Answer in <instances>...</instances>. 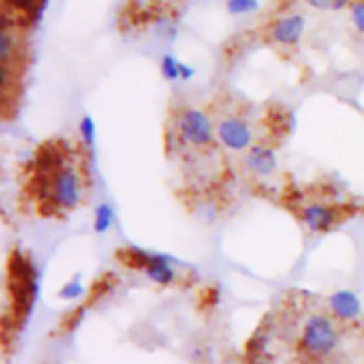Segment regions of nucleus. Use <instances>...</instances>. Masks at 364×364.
<instances>
[{"label":"nucleus","instance_id":"nucleus-1","mask_svg":"<svg viewBox=\"0 0 364 364\" xmlns=\"http://www.w3.org/2000/svg\"><path fill=\"white\" fill-rule=\"evenodd\" d=\"M43 173H46L45 196L57 212H73L84 203L85 181L82 171L73 162H66L64 156L59 160H43Z\"/></svg>","mask_w":364,"mask_h":364},{"label":"nucleus","instance_id":"nucleus-2","mask_svg":"<svg viewBox=\"0 0 364 364\" xmlns=\"http://www.w3.org/2000/svg\"><path fill=\"white\" fill-rule=\"evenodd\" d=\"M301 350L313 359H326L340 347V333L327 315L316 313L304 322L299 338Z\"/></svg>","mask_w":364,"mask_h":364},{"label":"nucleus","instance_id":"nucleus-3","mask_svg":"<svg viewBox=\"0 0 364 364\" xmlns=\"http://www.w3.org/2000/svg\"><path fill=\"white\" fill-rule=\"evenodd\" d=\"M176 134L183 144L191 148H208L215 137V127L208 114L201 109L187 107L176 121Z\"/></svg>","mask_w":364,"mask_h":364},{"label":"nucleus","instance_id":"nucleus-4","mask_svg":"<svg viewBox=\"0 0 364 364\" xmlns=\"http://www.w3.org/2000/svg\"><path fill=\"white\" fill-rule=\"evenodd\" d=\"M124 252H127V258L123 262L142 270L151 283L159 284V287H169L176 281V270H174L173 259L169 256L159 255V252L156 255L146 252L141 249H127Z\"/></svg>","mask_w":364,"mask_h":364},{"label":"nucleus","instance_id":"nucleus-5","mask_svg":"<svg viewBox=\"0 0 364 364\" xmlns=\"http://www.w3.org/2000/svg\"><path fill=\"white\" fill-rule=\"evenodd\" d=\"M215 137L226 149L235 153L249 151L255 142V130L242 117H224L215 127Z\"/></svg>","mask_w":364,"mask_h":364},{"label":"nucleus","instance_id":"nucleus-6","mask_svg":"<svg viewBox=\"0 0 364 364\" xmlns=\"http://www.w3.org/2000/svg\"><path fill=\"white\" fill-rule=\"evenodd\" d=\"M331 313L341 322H354L363 315V301L355 291L341 288L333 291L327 299Z\"/></svg>","mask_w":364,"mask_h":364},{"label":"nucleus","instance_id":"nucleus-7","mask_svg":"<svg viewBox=\"0 0 364 364\" xmlns=\"http://www.w3.org/2000/svg\"><path fill=\"white\" fill-rule=\"evenodd\" d=\"M277 155L274 148L265 144H255L245 155V167L249 173L255 174L259 178H269L272 176L277 171Z\"/></svg>","mask_w":364,"mask_h":364},{"label":"nucleus","instance_id":"nucleus-8","mask_svg":"<svg viewBox=\"0 0 364 364\" xmlns=\"http://www.w3.org/2000/svg\"><path fill=\"white\" fill-rule=\"evenodd\" d=\"M306 20L302 14H290V16L279 18L270 28V38L274 43L283 46H294L301 41L304 34Z\"/></svg>","mask_w":364,"mask_h":364},{"label":"nucleus","instance_id":"nucleus-9","mask_svg":"<svg viewBox=\"0 0 364 364\" xmlns=\"http://www.w3.org/2000/svg\"><path fill=\"white\" fill-rule=\"evenodd\" d=\"M338 215L336 210L333 206L326 205H308L302 208L301 220L311 233H327L336 226Z\"/></svg>","mask_w":364,"mask_h":364},{"label":"nucleus","instance_id":"nucleus-10","mask_svg":"<svg viewBox=\"0 0 364 364\" xmlns=\"http://www.w3.org/2000/svg\"><path fill=\"white\" fill-rule=\"evenodd\" d=\"M114 220H116V213H114L112 206L109 203H100L92 215V230L98 235L107 233L112 228Z\"/></svg>","mask_w":364,"mask_h":364},{"label":"nucleus","instance_id":"nucleus-11","mask_svg":"<svg viewBox=\"0 0 364 364\" xmlns=\"http://www.w3.org/2000/svg\"><path fill=\"white\" fill-rule=\"evenodd\" d=\"M78 134H80L82 144H84L85 149H95L96 146V123L91 116H84L80 119V124H78Z\"/></svg>","mask_w":364,"mask_h":364},{"label":"nucleus","instance_id":"nucleus-12","mask_svg":"<svg viewBox=\"0 0 364 364\" xmlns=\"http://www.w3.org/2000/svg\"><path fill=\"white\" fill-rule=\"evenodd\" d=\"M160 71H162V77L166 80H181V60L176 59L173 53H166L162 60H160Z\"/></svg>","mask_w":364,"mask_h":364},{"label":"nucleus","instance_id":"nucleus-13","mask_svg":"<svg viewBox=\"0 0 364 364\" xmlns=\"http://www.w3.org/2000/svg\"><path fill=\"white\" fill-rule=\"evenodd\" d=\"M84 294L85 288L84 284H82L80 276H75L73 279H70L63 288H60L57 295H59V299H63V301H78Z\"/></svg>","mask_w":364,"mask_h":364},{"label":"nucleus","instance_id":"nucleus-14","mask_svg":"<svg viewBox=\"0 0 364 364\" xmlns=\"http://www.w3.org/2000/svg\"><path fill=\"white\" fill-rule=\"evenodd\" d=\"M259 7V0H228V11L231 14L255 13Z\"/></svg>","mask_w":364,"mask_h":364},{"label":"nucleus","instance_id":"nucleus-15","mask_svg":"<svg viewBox=\"0 0 364 364\" xmlns=\"http://www.w3.org/2000/svg\"><path fill=\"white\" fill-rule=\"evenodd\" d=\"M306 2L320 11H341L350 4V0H306Z\"/></svg>","mask_w":364,"mask_h":364},{"label":"nucleus","instance_id":"nucleus-16","mask_svg":"<svg viewBox=\"0 0 364 364\" xmlns=\"http://www.w3.org/2000/svg\"><path fill=\"white\" fill-rule=\"evenodd\" d=\"M350 14L354 27L358 28V32L364 34V0H355L350 4Z\"/></svg>","mask_w":364,"mask_h":364},{"label":"nucleus","instance_id":"nucleus-17","mask_svg":"<svg viewBox=\"0 0 364 364\" xmlns=\"http://www.w3.org/2000/svg\"><path fill=\"white\" fill-rule=\"evenodd\" d=\"M252 364H258V363H252Z\"/></svg>","mask_w":364,"mask_h":364}]
</instances>
